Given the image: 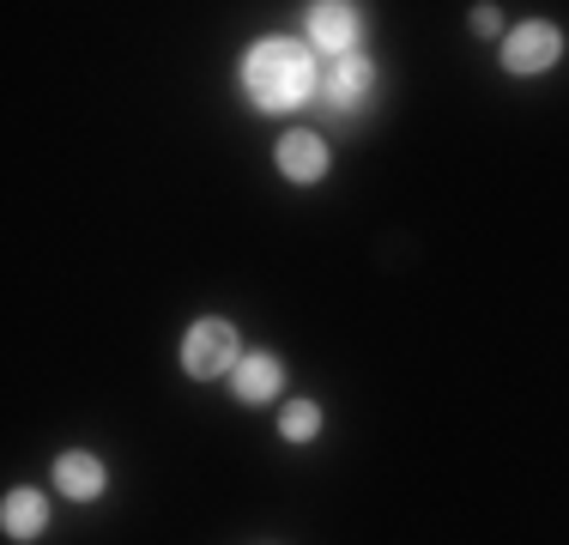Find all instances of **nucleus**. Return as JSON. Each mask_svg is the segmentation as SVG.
I'll list each match as a JSON object with an SVG mask.
<instances>
[{
  "label": "nucleus",
  "mask_w": 569,
  "mask_h": 545,
  "mask_svg": "<svg viewBox=\"0 0 569 545\" xmlns=\"http://www.w3.org/2000/svg\"><path fill=\"white\" fill-rule=\"evenodd\" d=\"M242 86H249V103L267 109V116L297 109L321 86L316 79V49L291 43V37H267V43H254L249 61H242Z\"/></svg>",
  "instance_id": "nucleus-1"
},
{
  "label": "nucleus",
  "mask_w": 569,
  "mask_h": 545,
  "mask_svg": "<svg viewBox=\"0 0 569 545\" xmlns=\"http://www.w3.org/2000/svg\"><path fill=\"white\" fill-rule=\"evenodd\" d=\"M237 364H242V339H237V327H230V321L207 316V321L188 327V339H182V370L194 376V382H212V376L237 370Z\"/></svg>",
  "instance_id": "nucleus-2"
},
{
  "label": "nucleus",
  "mask_w": 569,
  "mask_h": 545,
  "mask_svg": "<svg viewBox=\"0 0 569 545\" xmlns=\"http://www.w3.org/2000/svg\"><path fill=\"white\" fill-rule=\"evenodd\" d=\"M558 54H563V31H558V24H546V19H533V24H521V31L503 37V67H509L515 79L546 73Z\"/></svg>",
  "instance_id": "nucleus-3"
},
{
  "label": "nucleus",
  "mask_w": 569,
  "mask_h": 545,
  "mask_svg": "<svg viewBox=\"0 0 569 545\" xmlns=\"http://www.w3.org/2000/svg\"><path fill=\"white\" fill-rule=\"evenodd\" d=\"M358 7H346V0H316L309 7V49H321L328 61H340V54H358Z\"/></svg>",
  "instance_id": "nucleus-4"
},
{
  "label": "nucleus",
  "mask_w": 569,
  "mask_h": 545,
  "mask_svg": "<svg viewBox=\"0 0 569 545\" xmlns=\"http://www.w3.org/2000/svg\"><path fill=\"white\" fill-rule=\"evenodd\" d=\"M376 91V61H363V54H340V61H328V73H321V98L333 109H358L363 98Z\"/></svg>",
  "instance_id": "nucleus-5"
},
{
  "label": "nucleus",
  "mask_w": 569,
  "mask_h": 545,
  "mask_svg": "<svg viewBox=\"0 0 569 545\" xmlns=\"http://www.w3.org/2000/svg\"><path fill=\"white\" fill-rule=\"evenodd\" d=\"M279 176H291V182H321V176H328V140H321V133H309V128H291L279 140Z\"/></svg>",
  "instance_id": "nucleus-6"
},
{
  "label": "nucleus",
  "mask_w": 569,
  "mask_h": 545,
  "mask_svg": "<svg viewBox=\"0 0 569 545\" xmlns=\"http://www.w3.org/2000/svg\"><path fill=\"white\" fill-rule=\"evenodd\" d=\"M230 382H237L242 406H267V400H279V388H284V364L273 351H242V364L230 370Z\"/></svg>",
  "instance_id": "nucleus-7"
},
{
  "label": "nucleus",
  "mask_w": 569,
  "mask_h": 545,
  "mask_svg": "<svg viewBox=\"0 0 569 545\" xmlns=\"http://www.w3.org/2000/svg\"><path fill=\"white\" fill-rule=\"evenodd\" d=\"M103 485H110V473H103L98 455H86V448H67V455L56 460V490L73 503H98Z\"/></svg>",
  "instance_id": "nucleus-8"
},
{
  "label": "nucleus",
  "mask_w": 569,
  "mask_h": 545,
  "mask_svg": "<svg viewBox=\"0 0 569 545\" xmlns=\"http://www.w3.org/2000/svg\"><path fill=\"white\" fill-rule=\"evenodd\" d=\"M0 527H7V539H37L49 527V503L37 497V490H7V503H0Z\"/></svg>",
  "instance_id": "nucleus-9"
},
{
  "label": "nucleus",
  "mask_w": 569,
  "mask_h": 545,
  "mask_svg": "<svg viewBox=\"0 0 569 545\" xmlns=\"http://www.w3.org/2000/svg\"><path fill=\"white\" fill-rule=\"evenodd\" d=\"M316 430H321V406L316 400H291L279 413V436H284V443H309Z\"/></svg>",
  "instance_id": "nucleus-10"
},
{
  "label": "nucleus",
  "mask_w": 569,
  "mask_h": 545,
  "mask_svg": "<svg viewBox=\"0 0 569 545\" xmlns=\"http://www.w3.org/2000/svg\"><path fill=\"white\" fill-rule=\"evenodd\" d=\"M472 31H479V37H497V31H503V19H497V7H472Z\"/></svg>",
  "instance_id": "nucleus-11"
}]
</instances>
